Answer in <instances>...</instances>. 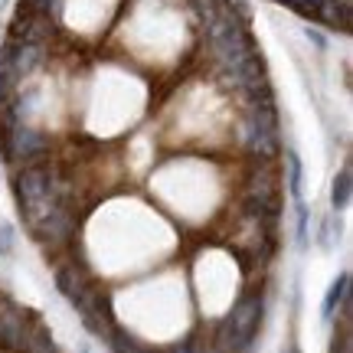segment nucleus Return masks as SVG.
Instances as JSON below:
<instances>
[{
  "label": "nucleus",
  "mask_w": 353,
  "mask_h": 353,
  "mask_svg": "<svg viewBox=\"0 0 353 353\" xmlns=\"http://www.w3.org/2000/svg\"><path fill=\"white\" fill-rule=\"evenodd\" d=\"M17 10H30V13H43V17H50L59 23V17H63V0H20V7Z\"/></svg>",
  "instance_id": "obj_15"
},
{
  "label": "nucleus",
  "mask_w": 353,
  "mask_h": 353,
  "mask_svg": "<svg viewBox=\"0 0 353 353\" xmlns=\"http://www.w3.org/2000/svg\"><path fill=\"white\" fill-rule=\"evenodd\" d=\"M33 324H37V317L30 314L26 307L13 301H0V350L20 353Z\"/></svg>",
  "instance_id": "obj_6"
},
{
  "label": "nucleus",
  "mask_w": 353,
  "mask_h": 353,
  "mask_svg": "<svg viewBox=\"0 0 353 353\" xmlns=\"http://www.w3.org/2000/svg\"><path fill=\"white\" fill-rule=\"evenodd\" d=\"M105 341H108L112 353H157V350H151L148 343H141L134 334H128V330H121V327H114Z\"/></svg>",
  "instance_id": "obj_11"
},
{
  "label": "nucleus",
  "mask_w": 353,
  "mask_h": 353,
  "mask_svg": "<svg viewBox=\"0 0 353 353\" xmlns=\"http://www.w3.org/2000/svg\"><path fill=\"white\" fill-rule=\"evenodd\" d=\"M236 144L252 161L272 164L281 157V128H278V108L272 101H252L242 105V114L236 121Z\"/></svg>",
  "instance_id": "obj_1"
},
{
  "label": "nucleus",
  "mask_w": 353,
  "mask_h": 353,
  "mask_svg": "<svg viewBox=\"0 0 353 353\" xmlns=\"http://www.w3.org/2000/svg\"><path fill=\"white\" fill-rule=\"evenodd\" d=\"M17 245V229L10 223H0V259H10Z\"/></svg>",
  "instance_id": "obj_16"
},
{
  "label": "nucleus",
  "mask_w": 353,
  "mask_h": 353,
  "mask_svg": "<svg viewBox=\"0 0 353 353\" xmlns=\"http://www.w3.org/2000/svg\"><path fill=\"white\" fill-rule=\"evenodd\" d=\"M294 239L298 249H311V210L304 200H294Z\"/></svg>",
  "instance_id": "obj_13"
},
{
  "label": "nucleus",
  "mask_w": 353,
  "mask_h": 353,
  "mask_svg": "<svg viewBox=\"0 0 353 353\" xmlns=\"http://www.w3.org/2000/svg\"><path fill=\"white\" fill-rule=\"evenodd\" d=\"M56 20L43 17V13H30V10H17L10 30H7V39H17V43H46L50 46V37L56 30Z\"/></svg>",
  "instance_id": "obj_7"
},
{
  "label": "nucleus",
  "mask_w": 353,
  "mask_h": 353,
  "mask_svg": "<svg viewBox=\"0 0 353 353\" xmlns=\"http://www.w3.org/2000/svg\"><path fill=\"white\" fill-rule=\"evenodd\" d=\"M79 353H92V350H79Z\"/></svg>",
  "instance_id": "obj_21"
},
{
  "label": "nucleus",
  "mask_w": 353,
  "mask_h": 353,
  "mask_svg": "<svg viewBox=\"0 0 353 353\" xmlns=\"http://www.w3.org/2000/svg\"><path fill=\"white\" fill-rule=\"evenodd\" d=\"M72 307L79 311V317H82V324L88 327V334H95V337H108V334L118 327V324H114L112 301H108L105 288L95 285V281L72 301Z\"/></svg>",
  "instance_id": "obj_5"
},
{
  "label": "nucleus",
  "mask_w": 353,
  "mask_h": 353,
  "mask_svg": "<svg viewBox=\"0 0 353 353\" xmlns=\"http://www.w3.org/2000/svg\"><path fill=\"white\" fill-rule=\"evenodd\" d=\"M337 239H341V219H334V213H330L321 219V226H317V232H314V242L321 249H330Z\"/></svg>",
  "instance_id": "obj_14"
},
{
  "label": "nucleus",
  "mask_w": 353,
  "mask_h": 353,
  "mask_svg": "<svg viewBox=\"0 0 353 353\" xmlns=\"http://www.w3.org/2000/svg\"><path fill=\"white\" fill-rule=\"evenodd\" d=\"M265 317V294L259 288H249L239 294V301L229 307V314L216 324L210 347L213 353H245L259 337Z\"/></svg>",
  "instance_id": "obj_2"
},
{
  "label": "nucleus",
  "mask_w": 353,
  "mask_h": 353,
  "mask_svg": "<svg viewBox=\"0 0 353 353\" xmlns=\"http://www.w3.org/2000/svg\"><path fill=\"white\" fill-rule=\"evenodd\" d=\"M281 353H301V347H298V343H288V347H285Z\"/></svg>",
  "instance_id": "obj_19"
},
{
  "label": "nucleus",
  "mask_w": 353,
  "mask_h": 353,
  "mask_svg": "<svg viewBox=\"0 0 353 353\" xmlns=\"http://www.w3.org/2000/svg\"><path fill=\"white\" fill-rule=\"evenodd\" d=\"M167 353H213V347H206V343L193 334V337H187V341H180L174 347V350H167Z\"/></svg>",
  "instance_id": "obj_17"
},
{
  "label": "nucleus",
  "mask_w": 353,
  "mask_h": 353,
  "mask_svg": "<svg viewBox=\"0 0 353 353\" xmlns=\"http://www.w3.org/2000/svg\"><path fill=\"white\" fill-rule=\"evenodd\" d=\"M347 298H350V272H341V275L330 281L327 294H324V301H321V317H324V321H334V314L343 307Z\"/></svg>",
  "instance_id": "obj_9"
},
{
  "label": "nucleus",
  "mask_w": 353,
  "mask_h": 353,
  "mask_svg": "<svg viewBox=\"0 0 353 353\" xmlns=\"http://www.w3.org/2000/svg\"><path fill=\"white\" fill-rule=\"evenodd\" d=\"M0 154L13 170L26 164H39V161L52 157V138L30 121H10V125L0 121Z\"/></svg>",
  "instance_id": "obj_3"
},
{
  "label": "nucleus",
  "mask_w": 353,
  "mask_h": 353,
  "mask_svg": "<svg viewBox=\"0 0 353 353\" xmlns=\"http://www.w3.org/2000/svg\"><path fill=\"white\" fill-rule=\"evenodd\" d=\"M79 229H82V213L76 210V203H59V206L50 210L30 232H33V239H37L39 249L56 259V255H63L69 245H76Z\"/></svg>",
  "instance_id": "obj_4"
},
{
  "label": "nucleus",
  "mask_w": 353,
  "mask_h": 353,
  "mask_svg": "<svg viewBox=\"0 0 353 353\" xmlns=\"http://www.w3.org/2000/svg\"><path fill=\"white\" fill-rule=\"evenodd\" d=\"M7 95V85H3V72H0V99Z\"/></svg>",
  "instance_id": "obj_20"
},
{
  "label": "nucleus",
  "mask_w": 353,
  "mask_h": 353,
  "mask_svg": "<svg viewBox=\"0 0 353 353\" xmlns=\"http://www.w3.org/2000/svg\"><path fill=\"white\" fill-rule=\"evenodd\" d=\"M20 353H56V343H52V334L43 324H33L30 327V334H26V341H23V350Z\"/></svg>",
  "instance_id": "obj_12"
},
{
  "label": "nucleus",
  "mask_w": 353,
  "mask_h": 353,
  "mask_svg": "<svg viewBox=\"0 0 353 353\" xmlns=\"http://www.w3.org/2000/svg\"><path fill=\"white\" fill-rule=\"evenodd\" d=\"M281 157H285V176H281V190H288L291 203L304 200V161L294 148H281Z\"/></svg>",
  "instance_id": "obj_8"
},
{
  "label": "nucleus",
  "mask_w": 353,
  "mask_h": 353,
  "mask_svg": "<svg viewBox=\"0 0 353 353\" xmlns=\"http://www.w3.org/2000/svg\"><path fill=\"white\" fill-rule=\"evenodd\" d=\"M307 39L314 43L317 50H327V39H324V33H321V30H311V26H307Z\"/></svg>",
  "instance_id": "obj_18"
},
{
  "label": "nucleus",
  "mask_w": 353,
  "mask_h": 353,
  "mask_svg": "<svg viewBox=\"0 0 353 353\" xmlns=\"http://www.w3.org/2000/svg\"><path fill=\"white\" fill-rule=\"evenodd\" d=\"M353 200V174H350V161L337 170V176H334V183H330V206L341 213V210H347Z\"/></svg>",
  "instance_id": "obj_10"
}]
</instances>
